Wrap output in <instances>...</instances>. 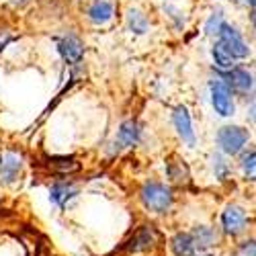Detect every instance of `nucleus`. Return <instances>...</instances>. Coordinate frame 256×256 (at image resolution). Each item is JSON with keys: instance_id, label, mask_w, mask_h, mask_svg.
I'll return each mask as SVG.
<instances>
[{"instance_id": "nucleus-1", "label": "nucleus", "mask_w": 256, "mask_h": 256, "mask_svg": "<svg viewBox=\"0 0 256 256\" xmlns=\"http://www.w3.org/2000/svg\"><path fill=\"white\" fill-rule=\"evenodd\" d=\"M142 201L144 205L154 211V213H166L170 207H172V190H170L166 184L162 182H146L142 186Z\"/></svg>"}, {"instance_id": "nucleus-2", "label": "nucleus", "mask_w": 256, "mask_h": 256, "mask_svg": "<svg viewBox=\"0 0 256 256\" xmlns=\"http://www.w3.org/2000/svg\"><path fill=\"white\" fill-rule=\"evenodd\" d=\"M248 142V132L238 125H226L218 132V144L222 152L226 154H238Z\"/></svg>"}, {"instance_id": "nucleus-3", "label": "nucleus", "mask_w": 256, "mask_h": 256, "mask_svg": "<svg viewBox=\"0 0 256 256\" xmlns=\"http://www.w3.org/2000/svg\"><path fill=\"white\" fill-rule=\"evenodd\" d=\"M218 33H220L222 48L232 56V60H236V58H248L250 56V48L244 44V39L240 37V33L234 29V27L222 23V27H220Z\"/></svg>"}, {"instance_id": "nucleus-4", "label": "nucleus", "mask_w": 256, "mask_h": 256, "mask_svg": "<svg viewBox=\"0 0 256 256\" xmlns=\"http://www.w3.org/2000/svg\"><path fill=\"white\" fill-rule=\"evenodd\" d=\"M246 224H248V216L246 211L238 205H228L226 211L222 213V226L226 230V234L230 236H238L246 230Z\"/></svg>"}, {"instance_id": "nucleus-5", "label": "nucleus", "mask_w": 256, "mask_h": 256, "mask_svg": "<svg viewBox=\"0 0 256 256\" xmlns=\"http://www.w3.org/2000/svg\"><path fill=\"white\" fill-rule=\"evenodd\" d=\"M211 102H213V109H216L222 117L234 115V98H232L230 88L224 82H213L211 84Z\"/></svg>"}, {"instance_id": "nucleus-6", "label": "nucleus", "mask_w": 256, "mask_h": 256, "mask_svg": "<svg viewBox=\"0 0 256 256\" xmlns=\"http://www.w3.org/2000/svg\"><path fill=\"white\" fill-rule=\"evenodd\" d=\"M156 240H158V234H156V230L152 228V226H142L134 236L130 238V242H127V246H125V250L127 252H144V250H150L154 244H156Z\"/></svg>"}, {"instance_id": "nucleus-7", "label": "nucleus", "mask_w": 256, "mask_h": 256, "mask_svg": "<svg viewBox=\"0 0 256 256\" xmlns=\"http://www.w3.org/2000/svg\"><path fill=\"white\" fill-rule=\"evenodd\" d=\"M172 121L182 142H186L188 146H195V132H193V123H190V115L186 111V106H176L172 113Z\"/></svg>"}, {"instance_id": "nucleus-8", "label": "nucleus", "mask_w": 256, "mask_h": 256, "mask_svg": "<svg viewBox=\"0 0 256 256\" xmlns=\"http://www.w3.org/2000/svg\"><path fill=\"white\" fill-rule=\"evenodd\" d=\"M58 50L60 54L64 56V60L70 62V64H76L80 62L82 54H84V48H82V41L74 35H68V37H64L58 41Z\"/></svg>"}, {"instance_id": "nucleus-9", "label": "nucleus", "mask_w": 256, "mask_h": 256, "mask_svg": "<svg viewBox=\"0 0 256 256\" xmlns=\"http://www.w3.org/2000/svg\"><path fill=\"white\" fill-rule=\"evenodd\" d=\"M188 236H190V240H193L195 250H207L211 246H216V242H218L216 230L209 228V226H197Z\"/></svg>"}, {"instance_id": "nucleus-10", "label": "nucleus", "mask_w": 256, "mask_h": 256, "mask_svg": "<svg viewBox=\"0 0 256 256\" xmlns=\"http://www.w3.org/2000/svg\"><path fill=\"white\" fill-rule=\"evenodd\" d=\"M88 16H90V20H94L98 25L106 23V20L113 16V2L111 0H94L88 8Z\"/></svg>"}, {"instance_id": "nucleus-11", "label": "nucleus", "mask_w": 256, "mask_h": 256, "mask_svg": "<svg viewBox=\"0 0 256 256\" xmlns=\"http://www.w3.org/2000/svg\"><path fill=\"white\" fill-rule=\"evenodd\" d=\"M76 195V186L68 184V182H58L52 186V201L60 207H64L68 203V199H72Z\"/></svg>"}, {"instance_id": "nucleus-12", "label": "nucleus", "mask_w": 256, "mask_h": 256, "mask_svg": "<svg viewBox=\"0 0 256 256\" xmlns=\"http://www.w3.org/2000/svg\"><path fill=\"white\" fill-rule=\"evenodd\" d=\"M170 246H172L176 256H193L195 254V246H193V240H190L188 234H176V236L170 240Z\"/></svg>"}, {"instance_id": "nucleus-13", "label": "nucleus", "mask_w": 256, "mask_h": 256, "mask_svg": "<svg viewBox=\"0 0 256 256\" xmlns=\"http://www.w3.org/2000/svg\"><path fill=\"white\" fill-rule=\"evenodd\" d=\"M18 170H20V156L8 152V154L2 158V178H4L6 182L14 180V176H16Z\"/></svg>"}, {"instance_id": "nucleus-14", "label": "nucleus", "mask_w": 256, "mask_h": 256, "mask_svg": "<svg viewBox=\"0 0 256 256\" xmlns=\"http://www.w3.org/2000/svg\"><path fill=\"white\" fill-rule=\"evenodd\" d=\"M138 140H140V127H138V123L125 121L121 125V130H119V142L123 146H134V144H138Z\"/></svg>"}, {"instance_id": "nucleus-15", "label": "nucleus", "mask_w": 256, "mask_h": 256, "mask_svg": "<svg viewBox=\"0 0 256 256\" xmlns=\"http://www.w3.org/2000/svg\"><path fill=\"white\" fill-rule=\"evenodd\" d=\"M228 78H230V82L234 84L236 88H240V90H250L252 88V76L246 72V70H232L230 74H228Z\"/></svg>"}, {"instance_id": "nucleus-16", "label": "nucleus", "mask_w": 256, "mask_h": 256, "mask_svg": "<svg viewBox=\"0 0 256 256\" xmlns=\"http://www.w3.org/2000/svg\"><path fill=\"white\" fill-rule=\"evenodd\" d=\"M127 23H130V29L134 31V33H146L148 31V20H146V16L140 12V10H136V8H132L130 10V14H127Z\"/></svg>"}, {"instance_id": "nucleus-17", "label": "nucleus", "mask_w": 256, "mask_h": 256, "mask_svg": "<svg viewBox=\"0 0 256 256\" xmlns=\"http://www.w3.org/2000/svg\"><path fill=\"white\" fill-rule=\"evenodd\" d=\"M213 60H216V64H218L220 68H224V70H230V68L234 66V64H232V62H234L232 56L222 48L220 41L216 44V48H213Z\"/></svg>"}, {"instance_id": "nucleus-18", "label": "nucleus", "mask_w": 256, "mask_h": 256, "mask_svg": "<svg viewBox=\"0 0 256 256\" xmlns=\"http://www.w3.org/2000/svg\"><path fill=\"white\" fill-rule=\"evenodd\" d=\"M220 27H222V12L218 10V12H213L211 14V18L207 20V25H205V33H218L220 31Z\"/></svg>"}, {"instance_id": "nucleus-19", "label": "nucleus", "mask_w": 256, "mask_h": 256, "mask_svg": "<svg viewBox=\"0 0 256 256\" xmlns=\"http://www.w3.org/2000/svg\"><path fill=\"white\" fill-rule=\"evenodd\" d=\"M254 158H256L254 150H250V152L244 154V158H242V168H244V172H246L250 178H254Z\"/></svg>"}, {"instance_id": "nucleus-20", "label": "nucleus", "mask_w": 256, "mask_h": 256, "mask_svg": "<svg viewBox=\"0 0 256 256\" xmlns=\"http://www.w3.org/2000/svg\"><path fill=\"white\" fill-rule=\"evenodd\" d=\"M254 252H256V246H254V240H250V242H244L232 256H254Z\"/></svg>"}, {"instance_id": "nucleus-21", "label": "nucleus", "mask_w": 256, "mask_h": 256, "mask_svg": "<svg viewBox=\"0 0 256 256\" xmlns=\"http://www.w3.org/2000/svg\"><path fill=\"white\" fill-rule=\"evenodd\" d=\"M213 162H216V166H218V170H220L218 176L224 178V176H226V164H224V160H222L220 156H216V158H213Z\"/></svg>"}, {"instance_id": "nucleus-22", "label": "nucleus", "mask_w": 256, "mask_h": 256, "mask_svg": "<svg viewBox=\"0 0 256 256\" xmlns=\"http://www.w3.org/2000/svg\"><path fill=\"white\" fill-rule=\"evenodd\" d=\"M193 256H211V254H193Z\"/></svg>"}, {"instance_id": "nucleus-23", "label": "nucleus", "mask_w": 256, "mask_h": 256, "mask_svg": "<svg viewBox=\"0 0 256 256\" xmlns=\"http://www.w3.org/2000/svg\"><path fill=\"white\" fill-rule=\"evenodd\" d=\"M14 2H25V0H14Z\"/></svg>"}, {"instance_id": "nucleus-24", "label": "nucleus", "mask_w": 256, "mask_h": 256, "mask_svg": "<svg viewBox=\"0 0 256 256\" xmlns=\"http://www.w3.org/2000/svg\"><path fill=\"white\" fill-rule=\"evenodd\" d=\"M248 2H250V4H252V2H254V0H248Z\"/></svg>"}]
</instances>
